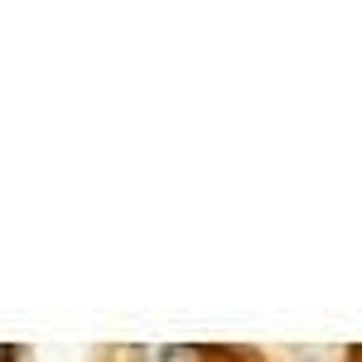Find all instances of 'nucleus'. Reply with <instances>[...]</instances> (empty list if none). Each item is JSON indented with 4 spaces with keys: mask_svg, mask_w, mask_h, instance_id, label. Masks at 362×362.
<instances>
[{
    "mask_svg": "<svg viewBox=\"0 0 362 362\" xmlns=\"http://www.w3.org/2000/svg\"><path fill=\"white\" fill-rule=\"evenodd\" d=\"M121 362H194V353H184V348H126Z\"/></svg>",
    "mask_w": 362,
    "mask_h": 362,
    "instance_id": "nucleus-1",
    "label": "nucleus"
}]
</instances>
